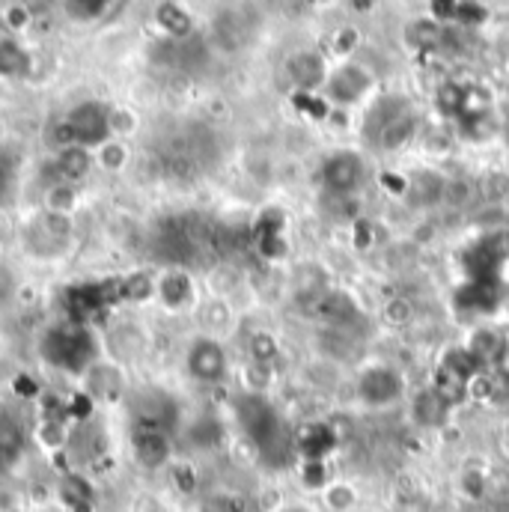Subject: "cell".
Wrapping results in <instances>:
<instances>
[{"label": "cell", "mask_w": 509, "mask_h": 512, "mask_svg": "<svg viewBox=\"0 0 509 512\" xmlns=\"http://www.w3.org/2000/svg\"><path fill=\"white\" fill-rule=\"evenodd\" d=\"M236 414H239L245 438L254 444V450L265 462H280L295 450V438H289L280 414L274 411V405L265 396H259V393L242 396Z\"/></svg>", "instance_id": "cell-1"}, {"label": "cell", "mask_w": 509, "mask_h": 512, "mask_svg": "<svg viewBox=\"0 0 509 512\" xmlns=\"http://www.w3.org/2000/svg\"><path fill=\"white\" fill-rule=\"evenodd\" d=\"M417 123H420L417 108L408 99H402V96H384V99H379L370 108V114L364 120V134L379 149L393 152V149H402L414 137Z\"/></svg>", "instance_id": "cell-2"}, {"label": "cell", "mask_w": 509, "mask_h": 512, "mask_svg": "<svg viewBox=\"0 0 509 512\" xmlns=\"http://www.w3.org/2000/svg\"><path fill=\"white\" fill-rule=\"evenodd\" d=\"M96 343L81 325H54L42 337V358L66 373H81L93 364Z\"/></svg>", "instance_id": "cell-3"}, {"label": "cell", "mask_w": 509, "mask_h": 512, "mask_svg": "<svg viewBox=\"0 0 509 512\" xmlns=\"http://www.w3.org/2000/svg\"><path fill=\"white\" fill-rule=\"evenodd\" d=\"M370 167L367 158L355 149H340L331 152L322 164H319V185L325 194L331 197H352L367 185Z\"/></svg>", "instance_id": "cell-4"}, {"label": "cell", "mask_w": 509, "mask_h": 512, "mask_svg": "<svg viewBox=\"0 0 509 512\" xmlns=\"http://www.w3.org/2000/svg\"><path fill=\"white\" fill-rule=\"evenodd\" d=\"M355 393L367 408H390L405 396V379L390 364H370L358 373Z\"/></svg>", "instance_id": "cell-5"}, {"label": "cell", "mask_w": 509, "mask_h": 512, "mask_svg": "<svg viewBox=\"0 0 509 512\" xmlns=\"http://www.w3.org/2000/svg\"><path fill=\"white\" fill-rule=\"evenodd\" d=\"M108 131H111V120H108V114H105V108L102 105H93V102H87V105H81V108H75L72 114H69V120L60 126V143H63V149L66 146H96V143H102L105 137H108Z\"/></svg>", "instance_id": "cell-6"}, {"label": "cell", "mask_w": 509, "mask_h": 512, "mask_svg": "<svg viewBox=\"0 0 509 512\" xmlns=\"http://www.w3.org/2000/svg\"><path fill=\"white\" fill-rule=\"evenodd\" d=\"M185 367L191 373V379L200 384H218L227 379L230 370V358L224 352V346L212 337H200L191 343L188 355H185Z\"/></svg>", "instance_id": "cell-7"}, {"label": "cell", "mask_w": 509, "mask_h": 512, "mask_svg": "<svg viewBox=\"0 0 509 512\" xmlns=\"http://www.w3.org/2000/svg\"><path fill=\"white\" fill-rule=\"evenodd\" d=\"M373 90V75L358 66V63H343L334 72H328L325 93L334 105H358L370 96Z\"/></svg>", "instance_id": "cell-8"}, {"label": "cell", "mask_w": 509, "mask_h": 512, "mask_svg": "<svg viewBox=\"0 0 509 512\" xmlns=\"http://www.w3.org/2000/svg\"><path fill=\"white\" fill-rule=\"evenodd\" d=\"M286 75H289V81H292L295 90L316 93L328 81V66H325L322 54H316V51H295L286 60Z\"/></svg>", "instance_id": "cell-9"}, {"label": "cell", "mask_w": 509, "mask_h": 512, "mask_svg": "<svg viewBox=\"0 0 509 512\" xmlns=\"http://www.w3.org/2000/svg\"><path fill=\"white\" fill-rule=\"evenodd\" d=\"M134 456L143 468H161L170 459V438L161 426L140 423L134 432Z\"/></svg>", "instance_id": "cell-10"}, {"label": "cell", "mask_w": 509, "mask_h": 512, "mask_svg": "<svg viewBox=\"0 0 509 512\" xmlns=\"http://www.w3.org/2000/svg\"><path fill=\"white\" fill-rule=\"evenodd\" d=\"M411 411H414V420H417L420 426L435 429V426H444V423H447V417H450L453 405H450V402H447L435 387H426L423 393H417V399H414Z\"/></svg>", "instance_id": "cell-11"}, {"label": "cell", "mask_w": 509, "mask_h": 512, "mask_svg": "<svg viewBox=\"0 0 509 512\" xmlns=\"http://www.w3.org/2000/svg\"><path fill=\"white\" fill-rule=\"evenodd\" d=\"M319 501L328 512H352L361 507V495L352 483L346 480H331L322 492H319Z\"/></svg>", "instance_id": "cell-12"}, {"label": "cell", "mask_w": 509, "mask_h": 512, "mask_svg": "<svg viewBox=\"0 0 509 512\" xmlns=\"http://www.w3.org/2000/svg\"><path fill=\"white\" fill-rule=\"evenodd\" d=\"M197 512H251L248 501L236 492H212L200 501Z\"/></svg>", "instance_id": "cell-13"}, {"label": "cell", "mask_w": 509, "mask_h": 512, "mask_svg": "<svg viewBox=\"0 0 509 512\" xmlns=\"http://www.w3.org/2000/svg\"><path fill=\"white\" fill-rule=\"evenodd\" d=\"M90 170V152L84 146H66L60 155V173L66 179H78Z\"/></svg>", "instance_id": "cell-14"}, {"label": "cell", "mask_w": 509, "mask_h": 512, "mask_svg": "<svg viewBox=\"0 0 509 512\" xmlns=\"http://www.w3.org/2000/svg\"><path fill=\"white\" fill-rule=\"evenodd\" d=\"M158 21H161L164 30L173 33V36H188V33H191V18H188V12L179 9L176 3H161Z\"/></svg>", "instance_id": "cell-15"}, {"label": "cell", "mask_w": 509, "mask_h": 512, "mask_svg": "<svg viewBox=\"0 0 509 512\" xmlns=\"http://www.w3.org/2000/svg\"><path fill=\"white\" fill-rule=\"evenodd\" d=\"M161 298H164L170 307H182V304L191 298V283H188V277L179 274V271L167 274V280H161Z\"/></svg>", "instance_id": "cell-16"}, {"label": "cell", "mask_w": 509, "mask_h": 512, "mask_svg": "<svg viewBox=\"0 0 509 512\" xmlns=\"http://www.w3.org/2000/svg\"><path fill=\"white\" fill-rule=\"evenodd\" d=\"M27 69V54L9 42V39H0V75H21Z\"/></svg>", "instance_id": "cell-17"}, {"label": "cell", "mask_w": 509, "mask_h": 512, "mask_svg": "<svg viewBox=\"0 0 509 512\" xmlns=\"http://www.w3.org/2000/svg\"><path fill=\"white\" fill-rule=\"evenodd\" d=\"M489 489V480L480 468H465L462 477H459V492L468 498V501H480Z\"/></svg>", "instance_id": "cell-18"}, {"label": "cell", "mask_w": 509, "mask_h": 512, "mask_svg": "<svg viewBox=\"0 0 509 512\" xmlns=\"http://www.w3.org/2000/svg\"><path fill=\"white\" fill-rule=\"evenodd\" d=\"M9 191H12V161L0 155V206L6 203Z\"/></svg>", "instance_id": "cell-19"}, {"label": "cell", "mask_w": 509, "mask_h": 512, "mask_svg": "<svg viewBox=\"0 0 509 512\" xmlns=\"http://www.w3.org/2000/svg\"><path fill=\"white\" fill-rule=\"evenodd\" d=\"M271 512H322L316 504L304 501V498H289V501H280Z\"/></svg>", "instance_id": "cell-20"}, {"label": "cell", "mask_w": 509, "mask_h": 512, "mask_svg": "<svg viewBox=\"0 0 509 512\" xmlns=\"http://www.w3.org/2000/svg\"><path fill=\"white\" fill-rule=\"evenodd\" d=\"M501 447H504V453H507L509 459V420L507 426H504V432H501Z\"/></svg>", "instance_id": "cell-21"}, {"label": "cell", "mask_w": 509, "mask_h": 512, "mask_svg": "<svg viewBox=\"0 0 509 512\" xmlns=\"http://www.w3.org/2000/svg\"><path fill=\"white\" fill-rule=\"evenodd\" d=\"M352 512H384L382 507H370V504H361L358 510H352Z\"/></svg>", "instance_id": "cell-22"}, {"label": "cell", "mask_w": 509, "mask_h": 512, "mask_svg": "<svg viewBox=\"0 0 509 512\" xmlns=\"http://www.w3.org/2000/svg\"><path fill=\"white\" fill-rule=\"evenodd\" d=\"M313 3H334V0H313Z\"/></svg>", "instance_id": "cell-23"}, {"label": "cell", "mask_w": 509, "mask_h": 512, "mask_svg": "<svg viewBox=\"0 0 509 512\" xmlns=\"http://www.w3.org/2000/svg\"><path fill=\"white\" fill-rule=\"evenodd\" d=\"M504 364H507V367H509V349H507V361H504Z\"/></svg>", "instance_id": "cell-24"}]
</instances>
